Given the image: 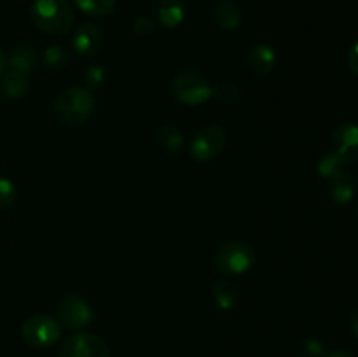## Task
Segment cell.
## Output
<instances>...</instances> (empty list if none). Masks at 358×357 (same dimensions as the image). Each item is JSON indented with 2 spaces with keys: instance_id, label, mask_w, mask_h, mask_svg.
<instances>
[{
  "instance_id": "6da1fadb",
  "label": "cell",
  "mask_w": 358,
  "mask_h": 357,
  "mask_svg": "<svg viewBox=\"0 0 358 357\" xmlns=\"http://www.w3.org/2000/svg\"><path fill=\"white\" fill-rule=\"evenodd\" d=\"M30 18L38 30L49 35L69 34L76 23V13L69 0H35Z\"/></svg>"
},
{
  "instance_id": "7a4b0ae2",
  "label": "cell",
  "mask_w": 358,
  "mask_h": 357,
  "mask_svg": "<svg viewBox=\"0 0 358 357\" xmlns=\"http://www.w3.org/2000/svg\"><path fill=\"white\" fill-rule=\"evenodd\" d=\"M52 112L66 125H83L93 115L94 97L86 88H69L55 98Z\"/></svg>"
},
{
  "instance_id": "3957f363",
  "label": "cell",
  "mask_w": 358,
  "mask_h": 357,
  "mask_svg": "<svg viewBox=\"0 0 358 357\" xmlns=\"http://www.w3.org/2000/svg\"><path fill=\"white\" fill-rule=\"evenodd\" d=\"M255 252L252 245L240 240H229L215 252L213 265L224 276H238L247 273L254 266Z\"/></svg>"
},
{
  "instance_id": "277c9868",
  "label": "cell",
  "mask_w": 358,
  "mask_h": 357,
  "mask_svg": "<svg viewBox=\"0 0 358 357\" xmlns=\"http://www.w3.org/2000/svg\"><path fill=\"white\" fill-rule=\"evenodd\" d=\"M171 90H173L177 100L185 105H191V107L203 105L212 98V86H210L208 79L198 70L187 69L178 72L171 84Z\"/></svg>"
},
{
  "instance_id": "5b68a950",
  "label": "cell",
  "mask_w": 358,
  "mask_h": 357,
  "mask_svg": "<svg viewBox=\"0 0 358 357\" xmlns=\"http://www.w3.org/2000/svg\"><path fill=\"white\" fill-rule=\"evenodd\" d=\"M63 326L58 318H52L51 315L35 314L23 322L21 335L23 340L34 349H48L55 345L62 338Z\"/></svg>"
},
{
  "instance_id": "8992f818",
  "label": "cell",
  "mask_w": 358,
  "mask_h": 357,
  "mask_svg": "<svg viewBox=\"0 0 358 357\" xmlns=\"http://www.w3.org/2000/svg\"><path fill=\"white\" fill-rule=\"evenodd\" d=\"M94 312L91 304L79 294H66L58 304V321L70 331H83L93 322Z\"/></svg>"
},
{
  "instance_id": "52a82bcc",
  "label": "cell",
  "mask_w": 358,
  "mask_h": 357,
  "mask_svg": "<svg viewBox=\"0 0 358 357\" xmlns=\"http://www.w3.org/2000/svg\"><path fill=\"white\" fill-rule=\"evenodd\" d=\"M227 142L226 130L220 125H208L199 130L191 142V156L199 163L213 160L224 150Z\"/></svg>"
},
{
  "instance_id": "ba28073f",
  "label": "cell",
  "mask_w": 358,
  "mask_h": 357,
  "mask_svg": "<svg viewBox=\"0 0 358 357\" xmlns=\"http://www.w3.org/2000/svg\"><path fill=\"white\" fill-rule=\"evenodd\" d=\"M58 357H112L110 349L100 336L76 332L59 346Z\"/></svg>"
},
{
  "instance_id": "9c48e42d",
  "label": "cell",
  "mask_w": 358,
  "mask_h": 357,
  "mask_svg": "<svg viewBox=\"0 0 358 357\" xmlns=\"http://www.w3.org/2000/svg\"><path fill=\"white\" fill-rule=\"evenodd\" d=\"M329 153L334 154L343 164H353L358 161V125L341 122L336 126L329 142Z\"/></svg>"
},
{
  "instance_id": "30bf717a",
  "label": "cell",
  "mask_w": 358,
  "mask_h": 357,
  "mask_svg": "<svg viewBox=\"0 0 358 357\" xmlns=\"http://www.w3.org/2000/svg\"><path fill=\"white\" fill-rule=\"evenodd\" d=\"M245 66L255 77H268L276 66V52L268 44H255L245 56Z\"/></svg>"
},
{
  "instance_id": "8fae6325",
  "label": "cell",
  "mask_w": 358,
  "mask_h": 357,
  "mask_svg": "<svg viewBox=\"0 0 358 357\" xmlns=\"http://www.w3.org/2000/svg\"><path fill=\"white\" fill-rule=\"evenodd\" d=\"M103 46V31L98 24L84 23L77 28L73 35V49L84 58H90L100 52Z\"/></svg>"
},
{
  "instance_id": "7c38bea8",
  "label": "cell",
  "mask_w": 358,
  "mask_h": 357,
  "mask_svg": "<svg viewBox=\"0 0 358 357\" xmlns=\"http://www.w3.org/2000/svg\"><path fill=\"white\" fill-rule=\"evenodd\" d=\"M6 70L30 76L38 63V52L31 44H17L16 48L10 49L9 56H6Z\"/></svg>"
},
{
  "instance_id": "4fadbf2b",
  "label": "cell",
  "mask_w": 358,
  "mask_h": 357,
  "mask_svg": "<svg viewBox=\"0 0 358 357\" xmlns=\"http://www.w3.org/2000/svg\"><path fill=\"white\" fill-rule=\"evenodd\" d=\"M329 192L338 205H348L357 192V178L348 170L341 168L327 178Z\"/></svg>"
},
{
  "instance_id": "5bb4252c",
  "label": "cell",
  "mask_w": 358,
  "mask_h": 357,
  "mask_svg": "<svg viewBox=\"0 0 358 357\" xmlns=\"http://www.w3.org/2000/svg\"><path fill=\"white\" fill-rule=\"evenodd\" d=\"M213 21L224 30H236L243 21V10L234 0H219L213 7Z\"/></svg>"
},
{
  "instance_id": "9a60e30c",
  "label": "cell",
  "mask_w": 358,
  "mask_h": 357,
  "mask_svg": "<svg viewBox=\"0 0 358 357\" xmlns=\"http://www.w3.org/2000/svg\"><path fill=\"white\" fill-rule=\"evenodd\" d=\"M187 16L185 0H161L157 7V21L164 28H177Z\"/></svg>"
},
{
  "instance_id": "2e32d148",
  "label": "cell",
  "mask_w": 358,
  "mask_h": 357,
  "mask_svg": "<svg viewBox=\"0 0 358 357\" xmlns=\"http://www.w3.org/2000/svg\"><path fill=\"white\" fill-rule=\"evenodd\" d=\"M30 91V83H28V76H23V74L10 72V70H6V72L0 76V93L6 98H13V100H20V98H24Z\"/></svg>"
},
{
  "instance_id": "e0dca14e",
  "label": "cell",
  "mask_w": 358,
  "mask_h": 357,
  "mask_svg": "<svg viewBox=\"0 0 358 357\" xmlns=\"http://www.w3.org/2000/svg\"><path fill=\"white\" fill-rule=\"evenodd\" d=\"M210 290H212L213 301H215V304L220 310H231V308L236 307L238 301H240L238 287L234 286L233 282H229V280H215V282L212 284V287H210Z\"/></svg>"
},
{
  "instance_id": "ac0fdd59",
  "label": "cell",
  "mask_w": 358,
  "mask_h": 357,
  "mask_svg": "<svg viewBox=\"0 0 358 357\" xmlns=\"http://www.w3.org/2000/svg\"><path fill=\"white\" fill-rule=\"evenodd\" d=\"M157 144H159L161 149L168 150V153H180L184 149L185 136L182 133L180 128H177L175 125L170 122H164L157 128Z\"/></svg>"
},
{
  "instance_id": "d6986e66",
  "label": "cell",
  "mask_w": 358,
  "mask_h": 357,
  "mask_svg": "<svg viewBox=\"0 0 358 357\" xmlns=\"http://www.w3.org/2000/svg\"><path fill=\"white\" fill-rule=\"evenodd\" d=\"M76 6L86 14L107 16V14H110L114 10L115 0H76Z\"/></svg>"
},
{
  "instance_id": "ffe728a7",
  "label": "cell",
  "mask_w": 358,
  "mask_h": 357,
  "mask_svg": "<svg viewBox=\"0 0 358 357\" xmlns=\"http://www.w3.org/2000/svg\"><path fill=\"white\" fill-rule=\"evenodd\" d=\"M70 62V55L63 46H49L44 52V63L52 70H63Z\"/></svg>"
},
{
  "instance_id": "44dd1931",
  "label": "cell",
  "mask_w": 358,
  "mask_h": 357,
  "mask_svg": "<svg viewBox=\"0 0 358 357\" xmlns=\"http://www.w3.org/2000/svg\"><path fill=\"white\" fill-rule=\"evenodd\" d=\"M241 94L240 86L234 83H220L219 86L212 88V97H215L217 100L224 102V104H229V102L238 100Z\"/></svg>"
},
{
  "instance_id": "7402d4cb",
  "label": "cell",
  "mask_w": 358,
  "mask_h": 357,
  "mask_svg": "<svg viewBox=\"0 0 358 357\" xmlns=\"http://www.w3.org/2000/svg\"><path fill=\"white\" fill-rule=\"evenodd\" d=\"M341 168H345V164L341 163V161L338 160V158L334 156V154L331 153H325L324 156L320 158V161H318V174L322 175L324 178H329L331 175H334L336 172L341 170Z\"/></svg>"
},
{
  "instance_id": "603a6c76",
  "label": "cell",
  "mask_w": 358,
  "mask_h": 357,
  "mask_svg": "<svg viewBox=\"0 0 358 357\" xmlns=\"http://www.w3.org/2000/svg\"><path fill=\"white\" fill-rule=\"evenodd\" d=\"M16 186L7 177H0V209H9L16 202Z\"/></svg>"
},
{
  "instance_id": "cb8c5ba5",
  "label": "cell",
  "mask_w": 358,
  "mask_h": 357,
  "mask_svg": "<svg viewBox=\"0 0 358 357\" xmlns=\"http://www.w3.org/2000/svg\"><path fill=\"white\" fill-rule=\"evenodd\" d=\"M301 350L306 357H324L325 356V346L320 340L317 338H304L301 342Z\"/></svg>"
},
{
  "instance_id": "d4e9b609",
  "label": "cell",
  "mask_w": 358,
  "mask_h": 357,
  "mask_svg": "<svg viewBox=\"0 0 358 357\" xmlns=\"http://www.w3.org/2000/svg\"><path fill=\"white\" fill-rule=\"evenodd\" d=\"M133 31L138 37H149V35H152L156 31V21L149 16L136 18L135 23H133Z\"/></svg>"
},
{
  "instance_id": "484cf974",
  "label": "cell",
  "mask_w": 358,
  "mask_h": 357,
  "mask_svg": "<svg viewBox=\"0 0 358 357\" xmlns=\"http://www.w3.org/2000/svg\"><path fill=\"white\" fill-rule=\"evenodd\" d=\"M103 80H105V70L101 69L100 65L91 66V69H87L86 74H84V84H86V90L100 86Z\"/></svg>"
},
{
  "instance_id": "4316f807",
  "label": "cell",
  "mask_w": 358,
  "mask_h": 357,
  "mask_svg": "<svg viewBox=\"0 0 358 357\" xmlns=\"http://www.w3.org/2000/svg\"><path fill=\"white\" fill-rule=\"evenodd\" d=\"M348 66L353 76L358 77V41L352 46V49L348 52Z\"/></svg>"
},
{
  "instance_id": "83f0119b",
  "label": "cell",
  "mask_w": 358,
  "mask_h": 357,
  "mask_svg": "<svg viewBox=\"0 0 358 357\" xmlns=\"http://www.w3.org/2000/svg\"><path fill=\"white\" fill-rule=\"evenodd\" d=\"M350 329H352L353 336L358 340V307L350 315Z\"/></svg>"
},
{
  "instance_id": "f1b7e54d",
  "label": "cell",
  "mask_w": 358,
  "mask_h": 357,
  "mask_svg": "<svg viewBox=\"0 0 358 357\" xmlns=\"http://www.w3.org/2000/svg\"><path fill=\"white\" fill-rule=\"evenodd\" d=\"M325 357H355V356H353L352 352H346V350H334V352H331Z\"/></svg>"
},
{
  "instance_id": "f546056e",
  "label": "cell",
  "mask_w": 358,
  "mask_h": 357,
  "mask_svg": "<svg viewBox=\"0 0 358 357\" xmlns=\"http://www.w3.org/2000/svg\"><path fill=\"white\" fill-rule=\"evenodd\" d=\"M6 65H7L6 55H3V51H2V49H0V76H2V74L6 72Z\"/></svg>"
},
{
  "instance_id": "4dcf8cb0",
  "label": "cell",
  "mask_w": 358,
  "mask_h": 357,
  "mask_svg": "<svg viewBox=\"0 0 358 357\" xmlns=\"http://www.w3.org/2000/svg\"><path fill=\"white\" fill-rule=\"evenodd\" d=\"M355 216H357V219H358V203H357V209H355Z\"/></svg>"
}]
</instances>
